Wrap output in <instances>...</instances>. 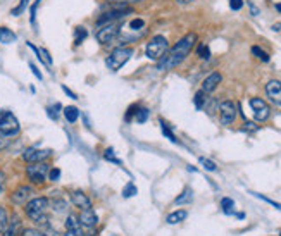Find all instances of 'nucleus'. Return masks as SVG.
I'll return each instance as SVG.
<instances>
[{
    "label": "nucleus",
    "mask_w": 281,
    "mask_h": 236,
    "mask_svg": "<svg viewBox=\"0 0 281 236\" xmlns=\"http://www.w3.org/2000/svg\"><path fill=\"white\" fill-rule=\"evenodd\" d=\"M195 43H197V33H188V35H185L171 50L166 52V55L162 57L161 60H159V69L169 71V69H174L176 66H179V64L188 57V53L192 52Z\"/></svg>",
    "instance_id": "f257e3e1"
},
{
    "label": "nucleus",
    "mask_w": 281,
    "mask_h": 236,
    "mask_svg": "<svg viewBox=\"0 0 281 236\" xmlns=\"http://www.w3.org/2000/svg\"><path fill=\"white\" fill-rule=\"evenodd\" d=\"M49 205H50V200L47 197H36V198H31V200L26 202L25 212L31 221L40 222L43 217H45L47 210H49Z\"/></svg>",
    "instance_id": "f03ea898"
},
{
    "label": "nucleus",
    "mask_w": 281,
    "mask_h": 236,
    "mask_svg": "<svg viewBox=\"0 0 281 236\" xmlns=\"http://www.w3.org/2000/svg\"><path fill=\"white\" fill-rule=\"evenodd\" d=\"M135 53V50L131 47H117L111 52V55L106 59V64L111 71H117L131 59V55Z\"/></svg>",
    "instance_id": "7ed1b4c3"
},
{
    "label": "nucleus",
    "mask_w": 281,
    "mask_h": 236,
    "mask_svg": "<svg viewBox=\"0 0 281 236\" xmlns=\"http://www.w3.org/2000/svg\"><path fill=\"white\" fill-rule=\"evenodd\" d=\"M168 50H169L168 40H166L164 36L157 35L147 43V47H145V55H147L148 59H152V60H161L162 57L166 55V52H168Z\"/></svg>",
    "instance_id": "20e7f679"
},
{
    "label": "nucleus",
    "mask_w": 281,
    "mask_h": 236,
    "mask_svg": "<svg viewBox=\"0 0 281 236\" xmlns=\"http://www.w3.org/2000/svg\"><path fill=\"white\" fill-rule=\"evenodd\" d=\"M49 171L50 166L47 160H43V162H31L26 167V176H28V180L33 184H42L49 180Z\"/></svg>",
    "instance_id": "39448f33"
},
{
    "label": "nucleus",
    "mask_w": 281,
    "mask_h": 236,
    "mask_svg": "<svg viewBox=\"0 0 281 236\" xmlns=\"http://www.w3.org/2000/svg\"><path fill=\"white\" fill-rule=\"evenodd\" d=\"M21 126H19V121L11 110L2 109L0 110V133L7 134V136H14L19 133Z\"/></svg>",
    "instance_id": "423d86ee"
},
{
    "label": "nucleus",
    "mask_w": 281,
    "mask_h": 236,
    "mask_svg": "<svg viewBox=\"0 0 281 236\" xmlns=\"http://www.w3.org/2000/svg\"><path fill=\"white\" fill-rule=\"evenodd\" d=\"M128 14H133V11H131L128 5L124 4H117V7L111 9V11L104 12V14L99 16V19H97V26H104V25H109V23H116L119 21V19L126 18Z\"/></svg>",
    "instance_id": "0eeeda50"
},
{
    "label": "nucleus",
    "mask_w": 281,
    "mask_h": 236,
    "mask_svg": "<svg viewBox=\"0 0 281 236\" xmlns=\"http://www.w3.org/2000/svg\"><path fill=\"white\" fill-rule=\"evenodd\" d=\"M119 35V26L117 23H109V25H104L97 29V40H99L102 45H107V43L114 42L116 36Z\"/></svg>",
    "instance_id": "6e6552de"
},
{
    "label": "nucleus",
    "mask_w": 281,
    "mask_h": 236,
    "mask_svg": "<svg viewBox=\"0 0 281 236\" xmlns=\"http://www.w3.org/2000/svg\"><path fill=\"white\" fill-rule=\"evenodd\" d=\"M219 119L223 126H229L236 119V105L231 100H225L219 105Z\"/></svg>",
    "instance_id": "1a4fd4ad"
},
{
    "label": "nucleus",
    "mask_w": 281,
    "mask_h": 236,
    "mask_svg": "<svg viewBox=\"0 0 281 236\" xmlns=\"http://www.w3.org/2000/svg\"><path fill=\"white\" fill-rule=\"evenodd\" d=\"M49 157H52V150H50V148L31 147V148H28V150H25V154H23V159H25L28 164H31V162H43V160H47Z\"/></svg>",
    "instance_id": "9d476101"
},
{
    "label": "nucleus",
    "mask_w": 281,
    "mask_h": 236,
    "mask_svg": "<svg viewBox=\"0 0 281 236\" xmlns=\"http://www.w3.org/2000/svg\"><path fill=\"white\" fill-rule=\"evenodd\" d=\"M250 107H252L253 110V117H255V121H259V123H264V121L269 117L271 109L266 104V100L259 99V97H253V99H250Z\"/></svg>",
    "instance_id": "9b49d317"
},
{
    "label": "nucleus",
    "mask_w": 281,
    "mask_h": 236,
    "mask_svg": "<svg viewBox=\"0 0 281 236\" xmlns=\"http://www.w3.org/2000/svg\"><path fill=\"white\" fill-rule=\"evenodd\" d=\"M266 95L273 104L281 107V81L280 79H271L266 85Z\"/></svg>",
    "instance_id": "f8f14e48"
},
{
    "label": "nucleus",
    "mask_w": 281,
    "mask_h": 236,
    "mask_svg": "<svg viewBox=\"0 0 281 236\" xmlns=\"http://www.w3.org/2000/svg\"><path fill=\"white\" fill-rule=\"evenodd\" d=\"M33 195V188L31 186H19L14 190V193L11 195L12 204L16 205H26V202L31 198Z\"/></svg>",
    "instance_id": "ddd939ff"
},
{
    "label": "nucleus",
    "mask_w": 281,
    "mask_h": 236,
    "mask_svg": "<svg viewBox=\"0 0 281 236\" xmlns=\"http://www.w3.org/2000/svg\"><path fill=\"white\" fill-rule=\"evenodd\" d=\"M78 221H80V224L83 226V228H95L97 222H99V217H97V214L91 209H84V210H81L80 217H78Z\"/></svg>",
    "instance_id": "4468645a"
},
{
    "label": "nucleus",
    "mask_w": 281,
    "mask_h": 236,
    "mask_svg": "<svg viewBox=\"0 0 281 236\" xmlns=\"http://www.w3.org/2000/svg\"><path fill=\"white\" fill-rule=\"evenodd\" d=\"M71 202H73L74 207H80L81 210L91 209V200L88 198L86 193H83V191H80V190L71 191Z\"/></svg>",
    "instance_id": "2eb2a0df"
},
{
    "label": "nucleus",
    "mask_w": 281,
    "mask_h": 236,
    "mask_svg": "<svg viewBox=\"0 0 281 236\" xmlns=\"http://www.w3.org/2000/svg\"><path fill=\"white\" fill-rule=\"evenodd\" d=\"M221 79H223V76L219 73L209 74V76L204 79V83H202V92H205V93L214 92V90L219 86V83H221Z\"/></svg>",
    "instance_id": "dca6fc26"
},
{
    "label": "nucleus",
    "mask_w": 281,
    "mask_h": 236,
    "mask_svg": "<svg viewBox=\"0 0 281 236\" xmlns=\"http://www.w3.org/2000/svg\"><path fill=\"white\" fill-rule=\"evenodd\" d=\"M16 40H18V35L12 29L5 28V26H0V43L9 45V43H14Z\"/></svg>",
    "instance_id": "f3484780"
},
{
    "label": "nucleus",
    "mask_w": 281,
    "mask_h": 236,
    "mask_svg": "<svg viewBox=\"0 0 281 236\" xmlns=\"http://www.w3.org/2000/svg\"><path fill=\"white\" fill-rule=\"evenodd\" d=\"M64 117H66L67 123H76L78 117H80V109L74 105H69V107H64Z\"/></svg>",
    "instance_id": "a211bd4d"
},
{
    "label": "nucleus",
    "mask_w": 281,
    "mask_h": 236,
    "mask_svg": "<svg viewBox=\"0 0 281 236\" xmlns=\"http://www.w3.org/2000/svg\"><path fill=\"white\" fill-rule=\"evenodd\" d=\"M186 217H188V212L186 210H176L168 215V222L169 224H178V222L185 221Z\"/></svg>",
    "instance_id": "6ab92c4d"
},
{
    "label": "nucleus",
    "mask_w": 281,
    "mask_h": 236,
    "mask_svg": "<svg viewBox=\"0 0 281 236\" xmlns=\"http://www.w3.org/2000/svg\"><path fill=\"white\" fill-rule=\"evenodd\" d=\"M221 209L225 214H235V200L233 198H223L221 200Z\"/></svg>",
    "instance_id": "aec40b11"
},
{
    "label": "nucleus",
    "mask_w": 281,
    "mask_h": 236,
    "mask_svg": "<svg viewBox=\"0 0 281 236\" xmlns=\"http://www.w3.org/2000/svg\"><path fill=\"white\" fill-rule=\"evenodd\" d=\"M60 109H62V105H60V104L49 105V107H47V116H49L52 121H57V119H59V116H60Z\"/></svg>",
    "instance_id": "412c9836"
},
{
    "label": "nucleus",
    "mask_w": 281,
    "mask_h": 236,
    "mask_svg": "<svg viewBox=\"0 0 281 236\" xmlns=\"http://www.w3.org/2000/svg\"><path fill=\"white\" fill-rule=\"evenodd\" d=\"M192 200H194V191H192L190 188H186V190L183 191L178 198H176L174 204H178V205L179 204H188V202H192Z\"/></svg>",
    "instance_id": "4be33fe9"
},
{
    "label": "nucleus",
    "mask_w": 281,
    "mask_h": 236,
    "mask_svg": "<svg viewBox=\"0 0 281 236\" xmlns=\"http://www.w3.org/2000/svg\"><path fill=\"white\" fill-rule=\"evenodd\" d=\"M205 95H207V93H205V92H202V90H200V92H197V93H195L194 100H195V107H197L198 110H202V109H204L205 100H207V97H205Z\"/></svg>",
    "instance_id": "5701e85b"
},
{
    "label": "nucleus",
    "mask_w": 281,
    "mask_h": 236,
    "mask_svg": "<svg viewBox=\"0 0 281 236\" xmlns=\"http://www.w3.org/2000/svg\"><path fill=\"white\" fill-rule=\"evenodd\" d=\"M88 36V33H86V29L83 28V26H78L76 28V31H74V43L76 45H81L83 43V40Z\"/></svg>",
    "instance_id": "b1692460"
},
{
    "label": "nucleus",
    "mask_w": 281,
    "mask_h": 236,
    "mask_svg": "<svg viewBox=\"0 0 281 236\" xmlns=\"http://www.w3.org/2000/svg\"><path fill=\"white\" fill-rule=\"evenodd\" d=\"M7 224H9L7 210H5V209L0 205V233H4L5 229H7Z\"/></svg>",
    "instance_id": "393cba45"
},
{
    "label": "nucleus",
    "mask_w": 281,
    "mask_h": 236,
    "mask_svg": "<svg viewBox=\"0 0 281 236\" xmlns=\"http://www.w3.org/2000/svg\"><path fill=\"white\" fill-rule=\"evenodd\" d=\"M28 4H29V0H21V2H19V5H16V7L11 11V14L16 16V18H18V16H21L23 11H25V9L28 7Z\"/></svg>",
    "instance_id": "a878e982"
},
{
    "label": "nucleus",
    "mask_w": 281,
    "mask_h": 236,
    "mask_svg": "<svg viewBox=\"0 0 281 236\" xmlns=\"http://www.w3.org/2000/svg\"><path fill=\"white\" fill-rule=\"evenodd\" d=\"M148 109H145V107H141V109H138L137 110V114H135V117H137V123H140V124H143L145 121L148 119Z\"/></svg>",
    "instance_id": "bb28decb"
},
{
    "label": "nucleus",
    "mask_w": 281,
    "mask_h": 236,
    "mask_svg": "<svg viewBox=\"0 0 281 236\" xmlns=\"http://www.w3.org/2000/svg\"><path fill=\"white\" fill-rule=\"evenodd\" d=\"M252 53L257 57V59L264 60V62H267V60H269V55H267V53L264 52V50L260 49V47H257V45H253V47H252Z\"/></svg>",
    "instance_id": "cd10ccee"
},
{
    "label": "nucleus",
    "mask_w": 281,
    "mask_h": 236,
    "mask_svg": "<svg viewBox=\"0 0 281 236\" xmlns=\"http://www.w3.org/2000/svg\"><path fill=\"white\" fill-rule=\"evenodd\" d=\"M104 159H106V160H111V162L119 164V166L123 164V162H121V159H117L116 155H114V150H112V148H106V152H104Z\"/></svg>",
    "instance_id": "c85d7f7f"
},
{
    "label": "nucleus",
    "mask_w": 281,
    "mask_h": 236,
    "mask_svg": "<svg viewBox=\"0 0 281 236\" xmlns=\"http://www.w3.org/2000/svg\"><path fill=\"white\" fill-rule=\"evenodd\" d=\"M133 195H137V186H135L133 183H128L126 186L123 188V197L130 198V197H133Z\"/></svg>",
    "instance_id": "c756f323"
},
{
    "label": "nucleus",
    "mask_w": 281,
    "mask_h": 236,
    "mask_svg": "<svg viewBox=\"0 0 281 236\" xmlns=\"http://www.w3.org/2000/svg\"><path fill=\"white\" fill-rule=\"evenodd\" d=\"M80 221H78L76 215H67V221H66V229H71V228H80Z\"/></svg>",
    "instance_id": "7c9ffc66"
},
{
    "label": "nucleus",
    "mask_w": 281,
    "mask_h": 236,
    "mask_svg": "<svg viewBox=\"0 0 281 236\" xmlns=\"http://www.w3.org/2000/svg\"><path fill=\"white\" fill-rule=\"evenodd\" d=\"M200 164L204 166V169H207V171H218V166H216L212 160L205 159V157H200Z\"/></svg>",
    "instance_id": "2f4dec72"
},
{
    "label": "nucleus",
    "mask_w": 281,
    "mask_h": 236,
    "mask_svg": "<svg viewBox=\"0 0 281 236\" xmlns=\"http://www.w3.org/2000/svg\"><path fill=\"white\" fill-rule=\"evenodd\" d=\"M52 205H54V212H57V214L66 210V202L64 200H54Z\"/></svg>",
    "instance_id": "473e14b6"
},
{
    "label": "nucleus",
    "mask_w": 281,
    "mask_h": 236,
    "mask_svg": "<svg viewBox=\"0 0 281 236\" xmlns=\"http://www.w3.org/2000/svg\"><path fill=\"white\" fill-rule=\"evenodd\" d=\"M40 2H42V0H36L35 4L31 5V14H29V23H31L33 26H35V23H36V9H38Z\"/></svg>",
    "instance_id": "72a5a7b5"
},
{
    "label": "nucleus",
    "mask_w": 281,
    "mask_h": 236,
    "mask_svg": "<svg viewBox=\"0 0 281 236\" xmlns=\"http://www.w3.org/2000/svg\"><path fill=\"white\" fill-rule=\"evenodd\" d=\"M59 178H60V169H59V167H50L49 180L50 181H59Z\"/></svg>",
    "instance_id": "f704fd0d"
},
{
    "label": "nucleus",
    "mask_w": 281,
    "mask_h": 236,
    "mask_svg": "<svg viewBox=\"0 0 281 236\" xmlns=\"http://www.w3.org/2000/svg\"><path fill=\"white\" fill-rule=\"evenodd\" d=\"M198 55L202 57V59H209L211 57V50H209V47L207 45H198Z\"/></svg>",
    "instance_id": "c9c22d12"
},
{
    "label": "nucleus",
    "mask_w": 281,
    "mask_h": 236,
    "mask_svg": "<svg viewBox=\"0 0 281 236\" xmlns=\"http://www.w3.org/2000/svg\"><path fill=\"white\" fill-rule=\"evenodd\" d=\"M161 128H162V133H164L166 136L169 138V140H171V141H174V143H176V141H178V140H176V136H174V134L171 133V130H169V128L166 126V123H164V121H161Z\"/></svg>",
    "instance_id": "e433bc0d"
},
{
    "label": "nucleus",
    "mask_w": 281,
    "mask_h": 236,
    "mask_svg": "<svg viewBox=\"0 0 281 236\" xmlns=\"http://www.w3.org/2000/svg\"><path fill=\"white\" fill-rule=\"evenodd\" d=\"M21 236H47L45 233H42V231H38V229H25V231L21 233Z\"/></svg>",
    "instance_id": "4c0bfd02"
},
{
    "label": "nucleus",
    "mask_w": 281,
    "mask_h": 236,
    "mask_svg": "<svg viewBox=\"0 0 281 236\" xmlns=\"http://www.w3.org/2000/svg\"><path fill=\"white\" fill-rule=\"evenodd\" d=\"M64 236H84V233L81 228H71V229H66V235Z\"/></svg>",
    "instance_id": "58836bf2"
},
{
    "label": "nucleus",
    "mask_w": 281,
    "mask_h": 236,
    "mask_svg": "<svg viewBox=\"0 0 281 236\" xmlns=\"http://www.w3.org/2000/svg\"><path fill=\"white\" fill-rule=\"evenodd\" d=\"M11 143V136H7V134H2L0 133V150H4L7 145Z\"/></svg>",
    "instance_id": "ea45409f"
},
{
    "label": "nucleus",
    "mask_w": 281,
    "mask_h": 236,
    "mask_svg": "<svg viewBox=\"0 0 281 236\" xmlns=\"http://www.w3.org/2000/svg\"><path fill=\"white\" fill-rule=\"evenodd\" d=\"M131 29H141L145 26V21L143 19H133V21L130 23Z\"/></svg>",
    "instance_id": "a19ab883"
},
{
    "label": "nucleus",
    "mask_w": 281,
    "mask_h": 236,
    "mask_svg": "<svg viewBox=\"0 0 281 236\" xmlns=\"http://www.w3.org/2000/svg\"><path fill=\"white\" fill-rule=\"evenodd\" d=\"M229 7L233 11H240L243 7V0H229Z\"/></svg>",
    "instance_id": "79ce46f5"
},
{
    "label": "nucleus",
    "mask_w": 281,
    "mask_h": 236,
    "mask_svg": "<svg viewBox=\"0 0 281 236\" xmlns=\"http://www.w3.org/2000/svg\"><path fill=\"white\" fill-rule=\"evenodd\" d=\"M29 69H31V73L35 74V76L38 78V79H42V78H43V76H42V73H40V71H38V67H36L33 62H29Z\"/></svg>",
    "instance_id": "37998d69"
},
{
    "label": "nucleus",
    "mask_w": 281,
    "mask_h": 236,
    "mask_svg": "<svg viewBox=\"0 0 281 236\" xmlns=\"http://www.w3.org/2000/svg\"><path fill=\"white\" fill-rule=\"evenodd\" d=\"M4 190H5V174L0 173V195L4 193Z\"/></svg>",
    "instance_id": "c03bdc74"
},
{
    "label": "nucleus",
    "mask_w": 281,
    "mask_h": 236,
    "mask_svg": "<svg viewBox=\"0 0 281 236\" xmlns=\"http://www.w3.org/2000/svg\"><path fill=\"white\" fill-rule=\"evenodd\" d=\"M109 2H114V4H130V2H141V0H109Z\"/></svg>",
    "instance_id": "a18cd8bd"
},
{
    "label": "nucleus",
    "mask_w": 281,
    "mask_h": 236,
    "mask_svg": "<svg viewBox=\"0 0 281 236\" xmlns=\"http://www.w3.org/2000/svg\"><path fill=\"white\" fill-rule=\"evenodd\" d=\"M62 90H64V92H66V93H67V95H69V97H71V99H74V100H76V99H78V97H76V93H73V92H71V90H69V88H67V86H62Z\"/></svg>",
    "instance_id": "49530a36"
},
{
    "label": "nucleus",
    "mask_w": 281,
    "mask_h": 236,
    "mask_svg": "<svg viewBox=\"0 0 281 236\" xmlns=\"http://www.w3.org/2000/svg\"><path fill=\"white\" fill-rule=\"evenodd\" d=\"M249 7H250V11H252V16H257V14H259V9H257L255 5L252 4V2H249Z\"/></svg>",
    "instance_id": "de8ad7c7"
},
{
    "label": "nucleus",
    "mask_w": 281,
    "mask_h": 236,
    "mask_svg": "<svg viewBox=\"0 0 281 236\" xmlns=\"http://www.w3.org/2000/svg\"><path fill=\"white\" fill-rule=\"evenodd\" d=\"M179 5H186V4H192V2H195V0H176Z\"/></svg>",
    "instance_id": "09e8293b"
},
{
    "label": "nucleus",
    "mask_w": 281,
    "mask_h": 236,
    "mask_svg": "<svg viewBox=\"0 0 281 236\" xmlns=\"http://www.w3.org/2000/svg\"><path fill=\"white\" fill-rule=\"evenodd\" d=\"M257 126H253V123H245V126H243V130H255Z\"/></svg>",
    "instance_id": "8fccbe9b"
},
{
    "label": "nucleus",
    "mask_w": 281,
    "mask_h": 236,
    "mask_svg": "<svg viewBox=\"0 0 281 236\" xmlns=\"http://www.w3.org/2000/svg\"><path fill=\"white\" fill-rule=\"evenodd\" d=\"M273 29H274V31H280V29H281V25H274Z\"/></svg>",
    "instance_id": "3c124183"
},
{
    "label": "nucleus",
    "mask_w": 281,
    "mask_h": 236,
    "mask_svg": "<svg viewBox=\"0 0 281 236\" xmlns=\"http://www.w3.org/2000/svg\"><path fill=\"white\" fill-rule=\"evenodd\" d=\"M276 11L281 12V4H276Z\"/></svg>",
    "instance_id": "603ef678"
}]
</instances>
